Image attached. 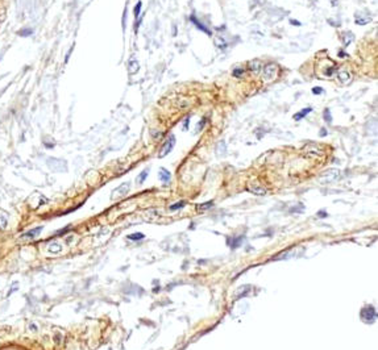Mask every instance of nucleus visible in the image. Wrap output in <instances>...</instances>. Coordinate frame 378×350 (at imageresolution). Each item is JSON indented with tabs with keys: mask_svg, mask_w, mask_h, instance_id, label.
Returning <instances> with one entry per match:
<instances>
[{
	"mask_svg": "<svg viewBox=\"0 0 378 350\" xmlns=\"http://www.w3.org/2000/svg\"><path fill=\"white\" fill-rule=\"evenodd\" d=\"M71 229V227H66V228H63V229H61V230H58L55 234H54V237H58V236H63V233H66L67 230H70Z\"/></svg>",
	"mask_w": 378,
	"mask_h": 350,
	"instance_id": "obj_28",
	"label": "nucleus"
},
{
	"mask_svg": "<svg viewBox=\"0 0 378 350\" xmlns=\"http://www.w3.org/2000/svg\"><path fill=\"white\" fill-rule=\"evenodd\" d=\"M204 122H206V119H204V120H203V121H200L199 124H198V129H196L198 132H199V130L202 129V128H203V126H204Z\"/></svg>",
	"mask_w": 378,
	"mask_h": 350,
	"instance_id": "obj_30",
	"label": "nucleus"
},
{
	"mask_svg": "<svg viewBox=\"0 0 378 350\" xmlns=\"http://www.w3.org/2000/svg\"><path fill=\"white\" fill-rule=\"evenodd\" d=\"M353 40H354L353 33H349V32L342 33V41H344V45H345V46H346V45H349V43L352 42Z\"/></svg>",
	"mask_w": 378,
	"mask_h": 350,
	"instance_id": "obj_17",
	"label": "nucleus"
},
{
	"mask_svg": "<svg viewBox=\"0 0 378 350\" xmlns=\"http://www.w3.org/2000/svg\"><path fill=\"white\" fill-rule=\"evenodd\" d=\"M42 229H43L42 225H41V227H36V228L28 230V232L23 233V234L20 236V238H21V240H25V238H28V240H30V238H34V237H37L38 234L42 232Z\"/></svg>",
	"mask_w": 378,
	"mask_h": 350,
	"instance_id": "obj_7",
	"label": "nucleus"
},
{
	"mask_svg": "<svg viewBox=\"0 0 378 350\" xmlns=\"http://www.w3.org/2000/svg\"><path fill=\"white\" fill-rule=\"evenodd\" d=\"M148 174H149V170L146 169V170H144L141 174L138 175V178H137V183L138 184H141V183H144L145 182V179H146V176H148Z\"/></svg>",
	"mask_w": 378,
	"mask_h": 350,
	"instance_id": "obj_18",
	"label": "nucleus"
},
{
	"mask_svg": "<svg viewBox=\"0 0 378 350\" xmlns=\"http://www.w3.org/2000/svg\"><path fill=\"white\" fill-rule=\"evenodd\" d=\"M141 7H142V3L141 2H138L137 4H136V7H134V17L138 20V15H140V12H141Z\"/></svg>",
	"mask_w": 378,
	"mask_h": 350,
	"instance_id": "obj_23",
	"label": "nucleus"
},
{
	"mask_svg": "<svg viewBox=\"0 0 378 350\" xmlns=\"http://www.w3.org/2000/svg\"><path fill=\"white\" fill-rule=\"evenodd\" d=\"M324 121H326V122H328V124H331V122H332V116H331V111H329L328 108H326V109H324Z\"/></svg>",
	"mask_w": 378,
	"mask_h": 350,
	"instance_id": "obj_21",
	"label": "nucleus"
},
{
	"mask_svg": "<svg viewBox=\"0 0 378 350\" xmlns=\"http://www.w3.org/2000/svg\"><path fill=\"white\" fill-rule=\"evenodd\" d=\"M232 74H233V77H236V78H241L244 75V70L243 69H235Z\"/></svg>",
	"mask_w": 378,
	"mask_h": 350,
	"instance_id": "obj_25",
	"label": "nucleus"
},
{
	"mask_svg": "<svg viewBox=\"0 0 378 350\" xmlns=\"http://www.w3.org/2000/svg\"><path fill=\"white\" fill-rule=\"evenodd\" d=\"M320 133H322V136H326V134H327V132H326V129H322V132H320Z\"/></svg>",
	"mask_w": 378,
	"mask_h": 350,
	"instance_id": "obj_33",
	"label": "nucleus"
},
{
	"mask_svg": "<svg viewBox=\"0 0 378 350\" xmlns=\"http://www.w3.org/2000/svg\"><path fill=\"white\" fill-rule=\"evenodd\" d=\"M187 128H188V117L184 120V129H187Z\"/></svg>",
	"mask_w": 378,
	"mask_h": 350,
	"instance_id": "obj_31",
	"label": "nucleus"
},
{
	"mask_svg": "<svg viewBox=\"0 0 378 350\" xmlns=\"http://www.w3.org/2000/svg\"><path fill=\"white\" fill-rule=\"evenodd\" d=\"M32 34H33L32 29H21L19 32V36H21V37H28V36H32Z\"/></svg>",
	"mask_w": 378,
	"mask_h": 350,
	"instance_id": "obj_22",
	"label": "nucleus"
},
{
	"mask_svg": "<svg viewBox=\"0 0 378 350\" xmlns=\"http://www.w3.org/2000/svg\"><path fill=\"white\" fill-rule=\"evenodd\" d=\"M261 67H262V62H261L260 59H253V61H250L249 63H248V69H249L252 73H254V74L260 73V71H261Z\"/></svg>",
	"mask_w": 378,
	"mask_h": 350,
	"instance_id": "obj_9",
	"label": "nucleus"
},
{
	"mask_svg": "<svg viewBox=\"0 0 378 350\" xmlns=\"http://www.w3.org/2000/svg\"><path fill=\"white\" fill-rule=\"evenodd\" d=\"M184 204H186V203H184V201H178L177 204H173V205H170V209H171V211H177V209H179V208L184 207Z\"/></svg>",
	"mask_w": 378,
	"mask_h": 350,
	"instance_id": "obj_24",
	"label": "nucleus"
},
{
	"mask_svg": "<svg viewBox=\"0 0 378 350\" xmlns=\"http://www.w3.org/2000/svg\"><path fill=\"white\" fill-rule=\"evenodd\" d=\"M174 146H175V136H174V134H170V137L165 141L164 145H162L160 153H158V157H160V158L166 157V156H168V154L171 152V150L174 149Z\"/></svg>",
	"mask_w": 378,
	"mask_h": 350,
	"instance_id": "obj_2",
	"label": "nucleus"
},
{
	"mask_svg": "<svg viewBox=\"0 0 378 350\" xmlns=\"http://www.w3.org/2000/svg\"><path fill=\"white\" fill-rule=\"evenodd\" d=\"M319 216H320V217H326L327 215H326V212H324V211H322V212H319Z\"/></svg>",
	"mask_w": 378,
	"mask_h": 350,
	"instance_id": "obj_32",
	"label": "nucleus"
},
{
	"mask_svg": "<svg viewBox=\"0 0 378 350\" xmlns=\"http://www.w3.org/2000/svg\"><path fill=\"white\" fill-rule=\"evenodd\" d=\"M312 112V108L311 107H308V108H303L302 111H299L298 113H295L294 115V120H297V121H299V120H302L303 117H306L308 113H311Z\"/></svg>",
	"mask_w": 378,
	"mask_h": 350,
	"instance_id": "obj_12",
	"label": "nucleus"
},
{
	"mask_svg": "<svg viewBox=\"0 0 378 350\" xmlns=\"http://www.w3.org/2000/svg\"><path fill=\"white\" fill-rule=\"evenodd\" d=\"M360 316L365 322H373L376 320L377 317V312H376V308L372 307V305H368V307H364L361 309V312H360Z\"/></svg>",
	"mask_w": 378,
	"mask_h": 350,
	"instance_id": "obj_3",
	"label": "nucleus"
},
{
	"mask_svg": "<svg viewBox=\"0 0 378 350\" xmlns=\"http://www.w3.org/2000/svg\"><path fill=\"white\" fill-rule=\"evenodd\" d=\"M248 191L252 192L254 195H260V196H263V195H266V188L261 187V186H257V184H250L248 186Z\"/></svg>",
	"mask_w": 378,
	"mask_h": 350,
	"instance_id": "obj_11",
	"label": "nucleus"
},
{
	"mask_svg": "<svg viewBox=\"0 0 378 350\" xmlns=\"http://www.w3.org/2000/svg\"><path fill=\"white\" fill-rule=\"evenodd\" d=\"M190 20H191V23H194V24H195V25L198 26V28H199V29L202 30V32H204L206 34H208V36H210V34H211V32H210V30H208V28H207V26H206V25H203V24H202V23H199V21L196 20V17H195V16H191V17H190Z\"/></svg>",
	"mask_w": 378,
	"mask_h": 350,
	"instance_id": "obj_15",
	"label": "nucleus"
},
{
	"mask_svg": "<svg viewBox=\"0 0 378 350\" xmlns=\"http://www.w3.org/2000/svg\"><path fill=\"white\" fill-rule=\"evenodd\" d=\"M372 21V15L368 11H362L360 13H356V24L357 25H365Z\"/></svg>",
	"mask_w": 378,
	"mask_h": 350,
	"instance_id": "obj_5",
	"label": "nucleus"
},
{
	"mask_svg": "<svg viewBox=\"0 0 378 350\" xmlns=\"http://www.w3.org/2000/svg\"><path fill=\"white\" fill-rule=\"evenodd\" d=\"M214 205V201H207L206 204H199L198 205V209H207V208L212 207Z\"/></svg>",
	"mask_w": 378,
	"mask_h": 350,
	"instance_id": "obj_26",
	"label": "nucleus"
},
{
	"mask_svg": "<svg viewBox=\"0 0 378 350\" xmlns=\"http://www.w3.org/2000/svg\"><path fill=\"white\" fill-rule=\"evenodd\" d=\"M144 237H145V234H142V233H133V234H129V236H128V238H129V240H132V241L142 240Z\"/></svg>",
	"mask_w": 378,
	"mask_h": 350,
	"instance_id": "obj_19",
	"label": "nucleus"
},
{
	"mask_svg": "<svg viewBox=\"0 0 378 350\" xmlns=\"http://www.w3.org/2000/svg\"><path fill=\"white\" fill-rule=\"evenodd\" d=\"M8 227V220L4 215H0V230H4Z\"/></svg>",
	"mask_w": 378,
	"mask_h": 350,
	"instance_id": "obj_20",
	"label": "nucleus"
},
{
	"mask_svg": "<svg viewBox=\"0 0 378 350\" xmlns=\"http://www.w3.org/2000/svg\"><path fill=\"white\" fill-rule=\"evenodd\" d=\"M277 71H278V66L275 63H267L263 67L262 71V79L263 81H271V79L275 78Z\"/></svg>",
	"mask_w": 378,
	"mask_h": 350,
	"instance_id": "obj_4",
	"label": "nucleus"
},
{
	"mask_svg": "<svg viewBox=\"0 0 378 350\" xmlns=\"http://www.w3.org/2000/svg\"><path fill=\"white\" fill-rule=\"evenodd\" d=\"M215 43H216V46H219V47H221V49H223V47H225V46H227V43H225V42H224V40H221V38H219V37L216 38V41H215Z\"/></svg>",
	"mask_w": 378,
	"mask_h": 350,
	"instance_id": "obj_27",
	"label": "nucleus"
},
{
	"mask_svg": "<svg viewBox=\"0 0 378 350\" xmlns=\"http://www.w3.org/2000/svg\"><path fill=\"white\" fill-rule=\"evenodd\" d=\"M158 176H160V180H161L164 184H169V183H170L171 174H170V171H168V170L165 169V167H161V169H160Z\"/></svg>",
	"mask_w": 378,
	"mask_h": 350,
	"instance_id": "obj_8",
	"label": "nucleus"
},
{
	"mask_svg": "<svg viewBox=\"0 0 378 350\" xmlns=\"http://www.w3.org/2000/svg\"><path fill=\"white\" fill-rule=\"evenodd\" d=\"M337 78H339V81L342 83V85H348V83L352 81V75H350L349 71H346V70H341V71H339Z\"/></svg>",
	"mask_w": 378,
	"mask_h": 350,
	"instance_id": "obj_10",
	"label": "nucleus"
},
{
	"mask_svg": "<svg viewBox=\"0 0 378 350\" xmlns=\"http://www.w3.org/2000/svg\"><path fill=\"white\" fill-rule=\"evenodd\" d=\"M340 176H341L340 170H337V169H331V170H327L326 172H323V174L320 175L319 182H320L322 184L333 183V182H336L337 179H340Z\"/></svg>",
	"mask_w": 378,
	"mask_h": 350,
	"instance_id": "obj_1",
	"label": "nucleus"
},
{
	"mask_svg": "<svg viewBox=\"0 0 378 350\" xmlns=\"http://www.w3.org/2000/svg\"><path fill=\"white\" fill-rule=\"evenodd\" d=\"M312 92H314L315 95H320V94H323V92H324V90H323L322 87H314V88H312Z\"/></svg>",
	"mask_w": 378,
	"mask_h": 350,
	"instance_id": "obj_29",
	"label": "nucleus"
},
{
	"mask_svg": "<svg viewBox=\"0 0 378 350\" xmlns=\"http://www.w3.org/2000/svg\"><path fill=\"white\" fill-rule=\"evenodd\" d=\"M47 250H49V253H51V254H58L59 251L62 250V245H61L59 242H53L47 246Z\"/></svg>",
	"mask_w": 378,
	"mask_h": 350,
	"instance_id": "obj_13",
	"label": "nucleus"
},
{
	"mask_svg": "<svg viewBox=\"0 0 378 350\" xmlns=\"http://www.w3.org/2000/svg\"><path fill=\"white\" fill-rule=\"evenodd\" d=\"M138 69H140V65H138V62L136 59H130L128 62V71L130 74H136L138 71Z\"/></svg>",
	"mask_w": 378,
	"mask_h": 350,
	"instance_id": "obj_16",
	"label": "nucleus"
},
{
	"mask_svg": "<svg viewBox=\"0 0 378 350\" xmlns=\"http://www.w3.org/2000/svg\"><path fill=\"white\" fill-rule=\"evenodd\" d=\"M291 24H297V25H301V23H298V21H294V20H291Z\"/></svg>",
	"mask_w": 378,
	"mask_h": 350,
	"instance_id": "obj_34",
	"label": "nucleus"
},
{
	"mask_svg": "<svg viewBox=\"0 0 378 350\" xmlns=\"http://www.w3.org/2000/svg\"><path fill=\"white\" fill-rule=\"evenodd\" d=\"M304 152H306L307 154H311V156H322V154H323V150H322V149H319V148H312L311 145L306 146V148H304Z\"/></svg>",
	"mask_w": 378,
	"mask_h": 350,
	"instance_id": "obj_14",
	"label": "nucleus"
},
{
	"mask_svg": "<svg viewBox=\"0 0 378 350\" xmlns=\"http://www.w3.org/2000/svg\"><path fill=\"white\" fill-rule=\"evenodd\" d=\"M129 187H130L129 183H123L121 186H119V187H117L115 191H113V194H112V199L125 196V195L128 194V191H129Z\"/></svg>",
	"mask_w": 378,
	"mask_h": 350,
	"instance_id": "obj_6",
	"label": "nucleus"
}]
</instances>
